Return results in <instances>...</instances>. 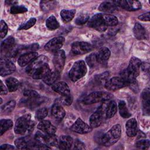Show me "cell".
I'll use <instances>...</instances> for the list:
<instances>
[{"mask_svg":"<svg viewBox=\"0 0 150 150\" xmlns=\"http://www.w3.org/2000/svg\"><path fill=\"white\" fill-rule=\"evenodd\" d=\"M26 71L35 79L45 78L50 72L47 58L44 55L38 57L26 67Z\"/></svg>","mask_w":150,"mask_h":150,"instance_id":"1","label":"cell"},{"mask_svg":"<svg viewBox=\"0 0 150 150\" xmlns=\"http://www.w3.org/2000/svg\"><path fill=\"white\" fill-rule=\"evenodd\" d=\"M121 128L120 124L112 126L106 133H105L100 139L102 145L109 146L116 143L121 137Z\"/></svg>","mask_w":150,"mask_h":150,"instance_id":"2","label":"cell"},{"mask_svg":"<svg viewBox=\"0 0 150 150\" xmlns=\"http://www.w3.org/2000/svg\"><path fill=\"white\" fill-rule=\"evenodd\" d=\"M87 71L84 61L76 62L69 72V77L72 81H76L85 76Z\"/></svg>","mask_w":150,"mask_h":150,"instance_id":"3","label":"cell"},{"mask_svg":"<svg viewBox=\"0 0 150 150\" xmlns=\"http://www.w3.org/2000/svg\"><path fill=\"white\" fill-rule=\"evenodd\" d=\"M23 96L21 103L32 109L39 105L42 101L40 96L35 91L26 90L23 92Z\"/></svg>","mask_w":150,"mask_h":150,"instance_id":"4","label":"cell"},{"mask_svg":"<svg viewBox=\"0 0 150 150\" xmlns=\"http://www.w3.org/2000/svg\"><path fill=\"white\" fill-rule=\"evenodd\" d=\"M112 96L105 91H95L90 93L83 100V103L85 104H91L96 103L105 102L109 100Z\"/></svg>","mask_w":150,"mask_h":150,"instance_id":"5","label":"cell"},{"mask_svg":"<svg viewBox=\"0 0 150 150\" xmlns=\"http://www.w3.org/2000/svg\"><path fill=\"white\" fill-rule=\"evenodd\" d=\"M15 40L12 36H9L5 39L1 45V57H9L14 56Z\"/></svg>","mask_w":150,"mask_h":150,"instance_id":"6","label":"cell"},{"mask_svg":"<svg viewBox=\"0 0 150 150\" xmlns=\"http://www.w3.org/2000/svg\"><path fill=\"white\" fill-rule=\"evenodd\" d=\"M30 115L26 114L19 117L16 121L14 131L17 134H23L28 131L30 123Z\"/></svg>","mask_w":150,"mask_h":150,"instance_id":"7","label":"cell"},{"mask_svg":"<svg viewBox=\"0 0 150 150\" xmlns=\"http://www.w3.org/2000/svg\"><path fill=\"white\" fill-rule=\"evenodd\" d=\"M105 105L102 104L91 115L89 118V123L92 128H97L102 124L103 121V115L105 113Z\"/></svg>","mask_w":150,"mask_h":150,"instance_id":"8","label":"cell"},{"mask_svg":"<svg viewBox=\"0 0 150 150\" xmlns=\"http://www.w3.org/2000/svg\"><path fill=\"white\" fill-rule=\"evenodd\" d=\"M87 23L88 26L99 32H104L107 29V26L103 21L101 13H96L89 18Z\"/></svg>","mask_w":150,"mask_h":150,"instance_id":"9","label":"cell"},{"mask_svg":"<svg viewBox=\"0 0 150 150\" xmlns=\"http://www.w3.org/2000/svg\"><path fill=\"white\" fill-rule=\"evenodd\" d=\"M91 44L86 42H75L71 45V51L74 54H84L92 50Z\"/></svg>","mask_w":150,"mask_h":150,"instance_id":"10","label":"cell"},{"mask_svg":"<svg viewBox=\"0 0 150 150\" xmlns=\"http://www.w3.org/2000/svg\"><path fill=\"white\" fill-rule=\"evenodd\" d=\"M128 86L127 82L121 77H114L109 79L104 84L108 90H116Z\"/></svg>","mask_w":150,"mask_h":150,"instance_id":"11","label":"cell"},{"mask_svg":"<svg viewBox=\"0 0 150 150\" xmlns=\"http://www.w3.org/2000/svg\"><path fill=\"white\" fill-rule=\"evenodd\" d=\"M14 63L8 57H1L0 64V74L5 76L12 73L15 70Z\"/></svg>","mask_w":150,"mask_h":150,"instance_id":"12","label":"cell"},{"mask_svg":"<svg viewBox=\"0 0 150 150\" xmlns=\"http://www.w3.org/2000/svg\"><path fill=\"white\" fill-rule=\"evenodd\" d=\"M64 42V38L63 36H57L49 40L45 46L46 50L50 52H56L60 50Z\"/></svg>","mask_w":150,"mask_h":150,"instance_id":"13","label":"cell"},{"mask_svg":"<svg viewBox=\"0 0 150 150\" xmlns=\"http://www.w3.org/2000/svg\"><path fill=\"white\" fill-rule=\"evenodd\" d=\"M117 6L129 11H137L141 8V4L138 1H130V0H122L114 1Z\"/></svg>","mask_w":150,"mask_h":150,"instance_id":"14","label":"cell"},{"mask_svg":"<svg viewBox=\"0 0 150 150\" xmlns=\"http://www.w3.org/2000/svg\"><path fill=\"white\" fill-rule=\"evenodd\" d=\"M66 55L63 50H59L54 53L53 57V64L55 70L60 73L64 66Z\"/></svg>","mask_w":150,"mask_h":150,"instance_id":"15","label":"cell"},{"mask_svg":"<svg viewBox=\"0 0 150 150\" xmlns=\"http://www.w3.org/2000/svg\"><path fill=\"white\" fill-rule=\"evenodd\" d=\"M71 130L78 134H86L91 131L92 127L79 118L71 127Z\"/></svg>","mask_w":150,"mask_h":150,"instance_id":"16","label":"cell"},{"mask_svg":"<svg viewBox=\"0 0 150 150\" xmlns=\"http://www.w3.org/2000/svg\"><path fill=\"white\" fill-rule=\"evenodd\" d=\"M36 144V140H32L29 137L26 136L18 138L15 141V144L17 148L20 149H33Z\"/></svg>","mask_w":150,"mask_h":150,"instance_id":"17","label":"cell"},{"mask_svg":"<svg viewBox=\"0 0 150 150\" xmlns=\"http://www.w3.org/2000/svg\"><path fill=\"white\" fill-rule=\"evenodd\" d=\"M111 54L110 50L106 47L100 48L96 53V59L98 63L102 65H107V61Z\"/></svg>","mask_w":150,"mask_h":150,"instance_id":"18","label":"cell"},{"mask_svg":"<svg viewBox=\"0 0 150 150\" xmlns=\"http://www.w3.org/2000/svg\"><path fill=\"white\" fill-rule=\"evenodd\" d=\"M38 53L36 52H31L23 53L19 57L18 60V63L21 67L25 66L29 63H31L35 59L38 57Z\"/></svg>","mask_w":150,"mask_h":150,"instance_id":"19","label":"cell"},{"mask_svg":"<svg viewBox=\"0 0 150 150\" xmlns=\"http://www.w3.org/2000/svg\"><path fill=\"white\" fill-rule=\"evenodd\" d=\"M37 127L43 133L47 135L54 134L56 131V127L48 120H41Z\"/></svg>","mask_w":150,"mask_h":150,"instance_id":"20","label":"cell"},{"mask_svg":"<svg viewBox=\"0 0 150 150\" xmlns=\"http://www.w3.org/2000/svg\"><path fill=\"white\" fill-rule=\"evenodd\" d=\"M52 88L55 92L59 93L62 96L70 94V88L67 84L64 81H57L52 86Z\"/></svg>","mask_w":150,"mask_h":150,"instance_id":"21","label":"cell"},{"mask_svg":"<svg viewBox=\"0 0 150 150\" xmlns=\"http://www.w3.org/2000/svg\"><path fill=\"white\" fill-rule=\"evenodd\" d=\"M141 99L144 114L149 115L150 108V90L149 88H146L142 91L141 93Z\"/></svg>","mask_w":150,"mask_h":150,"instance_id":"22","label":"cell"},{"mask_svg":"<svg viewBox=\"0 0 150 150\" xmlns=\"http://www.w3.org/2000/svg\"><path fill=\"white\" fill-rule=\"evenodd\" d=\"M126 133L129 137H134L138 132L137 122L135 118H131L125 124Z\"/></svg>","mask_w":150,"mask_h":150,"instance_id":"23","label":"cell"},{"mask_svg":"<svg viewBox=\"0 0 150 150\" xmlns=\"http://www.w3.org/2000/svg\"><path fill=\"white\" fill-rule=\"evenodd\" d=\"M51 113L53 117L57 120L61 121L65 115V111L62 106L58 103H55L51 110Z\"/></svg>","mask_w":150,"mask_h":150,"instance_id":"24","label":"cell"},{"mask_svg":"<svg viewBox=\"0 0 150 150\" xmlns=\"http://www.w3.org/2000/svg\"><path fill=\"white\" fill-rule=\"evenodd\" d=\"M135 37L138 40L145 39L147 38V33L144 28L139 23H135L133 28Z\"/></svg>","mask_w":150,"mask_h":150,"instance_id":"25","label":"cell"},{"mask_svg":"<svg viewBox=\"0 0 150 150\" xmlns=\"http://www.w3.org/2000/svg\"><path fill=\"white\" fill-rule=\"evenodd\" d=\"M73 143L71 137L68 135H62L60 138L59 147L60 149H69L71 148Z\"/></svg>","mask_w":150,"mask_h":150,"instance_id":"26","label":"cell"},{"mask_svg":"<svg viewBox=\"0 0 150 150\" xmlns=\"http://www.w3.org/2000/svg\"><path fill=\"white\" fill-rule=\"evenodd\" d=\"M117 111V105L116 103L113 101H110L105 108V114L107 118H110L112 117Z\"/></svg>","mask_w":150,"mask_h":150,"instance_id":"27","label":"cell"},{"mask_svg":"<svg viewBox=\"0 0 150 150\" xmlns=\"http://www.w3.org/2000/svg\"><path fill=\"white\" fill-rule=\"evenodd\" d=\"M101 18L105 25L108 26H114L118 23V19L116 16L111 14L108 13H101Z\"/></svg>","mask_w":150,"mask_h":150,"instance_id":"28","label":"cell"},{"mask_svg":"<svg viewBox=\"0 0 150 150\" xmlns=\"http://www.w3.org/2000/svg\"><path fill=\"white\" fill-rule=\"evenodd\" d=\"M117 8L114 1H105L102 2L98 7V9L105 12H113Z\"/></svg>","mask_w":150,"mask_h":150,"instance_id":"29","label":"cell"},{"mask_svg":"<svg viewBox=\"0 0 150 150\" xmlns=\"http://www.w3.org/2000/svg\"><path fill=\"white\" fill-rule=\"evenodd\" d=\"M60 77V73L57 71H50L45 78L43 79V81L47 85L52 86Z\"/></svg>","mask_w":150,"mask_h":150,"instance_id":"30","label":"cell"},{"mask_svg":"<svg viewBox=\"0 0 150 150\" xmlns=\"http://www.w3.org/2000/svg\"><path fill=\"white\" fill-rule=\"evenodd\" d=\"M118 107L120 114L122 118H127L131 116V114L129 112L128 109L127 108L126 103L124 101L120 100L118 103Z\"/></svg>","mask_w":150,"mask_h":150,"instance_id":"31","label":"cell"},{"mask_svg":"<svg viewBox=\"0 0 150 150\" xmlns=\"http://www.w3.org/2000/svg\"><path fill=\"white\" fill-rule=\"evenodd\" d=\"M5 82H6V84L8 87V89L10 92H13L16 91L19 86V81L16 78H14L12 77H10L6 79Z\"/></svg>","mask_w":150,"mask_h":150,"instance_id":"32","label":"cell"},{"mask_svg":"<svg viewBox=\"0 0 150 150\" xmlns=\"http://www.w3.org/2000/svg\"><path fill=\"white\" fill-rule=\"evenodd\" d=\"M76 13L75 9H63L60 12V16L62 18L63 21L64 23H67L72 20Z\"/></svg>","mask_w":150,"mask_h":150,"instance_id":"33","label":"cell"},{"mask_svg":"<svg viewBox=\"0 0 150 150\" xmlns=\"http://www.w3.org/2000/svg\"><path fill=\"white\" fill-rule=\"evenodd\" d=\"M46 26L48 28V29L53 30L59 28L60 25L55 16L53 15H51L46 19Z\"/></svg>","mask_w":150,"mask_h":150,"instance_id":"34","label":"cell"},{"mask_svg":"<svg viewBox=\"0 0 150 150\" xmlns=\"http://www.w3.org/2000/svg\"><path fill=\"white\" fill-rule=\"evenodd\" d=\"M1 124V129H0V135L6 132L7 130L11 129L13 126V122L12 120L9 119H3L0 121Z\"/></svg>","mask_w":150,"mask_h":150,"instance_id":"35","label":"cell"},{"mask_svg":"<svg viewBox=\"0 0 150 150\" xmlns=\"http://www.w3.org/2000/svg\"><path fill=\"white\" fill-rule=\"evenodd\" d=\"M56 5V1H42L40 2V6L43 11H50L54 8Z\"/></svg>","mask_w":150,"mask_h":150,"instance_id":"36","label":"cell"},{"mask_svg":"<svg viewBox=\"0 0 150 150\" xmlns=\"http://www.w3.org/2000/svg\"><path fill=\"white\" fill-rule=\"evenodd\" d=\"M28 11V9L23 5H14L10 8V12L12 14H17L21 13H24Z\"/></svg>","mask_w":150,"mask_h":150,"instance_id":"37","label":"cell"},{"mask_svg":"<svg viewBox=\"0 0 150 150\" xmlns=\"http://www.w3.org/2000/svg\"><path fill=\"white\" fill-rule=\"evenodd\" d=\"M109 76H110L109 73L108 71H105L104 73L97 75L96 76V80L98 83L101 84H103L104 85L105 83L109 80Z\"/></svg>","mask_w":150,"mask_h":150,"instance_id":"38","label":"cell"},{"mask_svg":"<svg viewBox=\"0 0 150 150\" xmlns=\"http://www.w3.org/2000/svg\"><path fill=\"white\" fill-rule=\"evenodd\" d=\"M89 15L86 13H81L79 14L75 20V22L77 25H83L88 22Z\"/></svg>","mask_w":150,"mask_h":150,"instance_id":"39","label":"cell"},{"mask_svg":"<svg viewBox=\"0 0 150 150\" xmlns=\"http://www.w3.org/2000/svg\"><path fill=\"white\" fill-rule=\"evenodd\" d=\"M15 101L11 100L8 101L6 104L4 105L1 107V111L3 112H11L15 107Z\"/></svg>","mask_w":150,"mask_h":150,"instance_id":"40","label":"cell"},{"mask_svg":"<svg viewBox=\"0 0 150 150\" xmlns=\"http://www.w3.org/2000/svg\"><path fill=\"white\" fill-rule=\"evenodd\" d=\"M47 114L48 111L46 108H40L36 111L35 113V118L36 120L41 121L47 115Z\"/></svg>","mask_w":150,"mask_h":150,"instance_id":"41","label":"cell"},{"mask_svg":"<svg viewBox=\"0 0 150 150\" xmlns=\"http://www.w3.org/2000/svg\"><path fill=\"white\" fill-rule=\"evenodd\" d=\"M135 145L138 148L141 149H147L149 146V141L148 139H142L141 138L137 141Z\"/></svg>","mask_w":150,"mask_h":150,"instance_id":"42","label":"cell"},{"mask_svg":"<svg viewBox=\"0 0 150 150\" xmlns=\"http://www.w3.org/2000/svg\"><path fill=\"white\" fill-rule=\"evenodd\" d=\"M36 19L35 18H31L29 21L26 22L25 23L22 24L19 28L18 30H22V29H28L32 27L35 23H36Z\"/></svg>","mask_w":150,"mask_h":150,"instance_id":"43","label":"cell"},{"mask_svg":"<svg viewBox=\"0 0 150 150\" xmlns=\"http://www.w3.org/2000/svg\"><path fill=\"white\" fill-rule=\"evenodd\" d=\"M7 32H8V26L5 21H4L3 20H1L0 22V36L2 39L6 36Z\"/></svg>","mask_w":150,"mask_h":150,"instance_id":"44","label":"cell"},{"mask_svg":"<svg viewBox=\"0 0 150 150\" xmlns=\"http://www.w3.org/2000/svg\"><path fill=\"white\" fill-rule=\"evenodd\" d=\"M86 60L87 63L88 64V65H89L90 67H94L96 65V63H97L96 59V53H92L89 56H88L86 57Z\"/></svg>","mask_w":150,"mask_h":150,"instance_id":"45","label":"cell"},{"mask_svg":"<svg viewBox=\"0 0 150 150\" xmlns=\"http://www.w3.org/2000/svg\"><path fill=\"white\" fill-rule=\"evenodd\" d=\"M60 101L62 103V104L66 105H69L72 103L73 101V98L71 96V94L65 96H62Z\"/></svg>","mask_w":150,"mask_h":150,"instance_id":"46","label":"cell"},{"mask_svg":"<svg viewBox=\"0 0 150 150\" xmlns=\"http://www.w3.org/2000/svg\"><path fill=\"white\" fill-rule=\"evenodd\" d=\"M74 149H85V145L83 142H82L81 141L77 139L75 141L74 144Z\"/></svg>","mask_w":150,"mask_h":150,"instance_id":"47","label":"cell"},{"mask_svg":"<svg viewBox=\"0 0 150 150\" xmlns=\"http://www.w3.org/2000/svg\"><path fill=\"white\" fill-rule=\"evenodd\" d=\"M138 19L142 21H149V12L143 13L138 16Z\"/></svg>","mask_w":150,"mask_h":150,"instance_id":"48","label":"cell"},{"mask_svg":"<svg viewBox=\"0 0 150 150\" xmlns=\"http://www.w3.org/2000/svg\"><path fill=\"white\" fill-rule=\"evenodd\" d=\"M7 89L6 87L3 84L2 81L1 80V95H5L7 94Z\"/></svg>","mask_w":150,"mask_h":150,"instance_id":"49","label":"cell"},{"mask_svg":"<svg viewBox=\"0 0 150 150\" xmlns=\"http://www.w3.org/2000/svg\"><path fill=\"white\" fill-rule=\"evenodd\" d=\"M0 148L3 149H14V146L9 144H4L0 146Z\"/></svg>","mask_w":150,"mask_h":150,"instance_id":"50","label":"cell"},{"mask_svg":"<svg viewBox=\"0 0 150 150\" xmlns=\"http://www.w3.org/2000/svg\"><path fill=\"white\" fill-rule=\"evenodd\" d=\"M0 100H1V103H2V98H0Z\"/></svg>","mask_w":150,"mask_h":150,"instance_id":"51","label":"cell"}]
</instances>
